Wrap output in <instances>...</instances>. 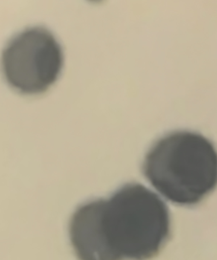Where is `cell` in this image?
<instances>
[{"mask_svg":"<svg viewBox=\"0 0 217 260\" xmlns=\"http://www.w3.org/2000/svg\"><path fill=\"white\" fill-rule=\"evenodd\" d=\"M90 2H94V3H98V2L102 1V0H89Z\"/></svg>","mask_w":217,"mask_h":260,"instance_id":"4","label":"cell"},{"mask_svg":"<svg viewBox=\"0 0 217 260\" xmlns=\"http://www.w3.org/2000/svg\"><path fill=\"white\" fill-rule=\"evenodd\" d=\"M143 173L153 187L171 203L195 206L216 189V146L197 132H172L150 148Z\"/></svg>","mask_w":217,"mask_h":260,"instance_id":"2","label":"cell"},{"mask_svg":"<svg viewBox=\"0 0 217 260\" xmlns=\"http://www.w3.org/2000/svg\"><path fill=\"white\" fill-rule=\"evenodd\" d=\"M169 209L155 192L128 183L107 200L79 206L69 222V238L79 260H148L170 235Z\"/></svg>","mask_w":217,"mask_h":260,"instance_id":"1","label":"cell"},{"mask_svg":"<svg viewBox=\"0 0 217 260\" xmlns=\"http://www.w3.org/2000/svg\"><path fill=\"white\" fill-rule=\"evenodd\" d=\"M63 66L62 46L55 35L43 26L27 27L17 34L2 53L5 80L24 95L46 92L57 82Z\"/></svg>","mask_w":217,"mask_h":260,"instance_id":"3","label":"cell"}]
</instances>
